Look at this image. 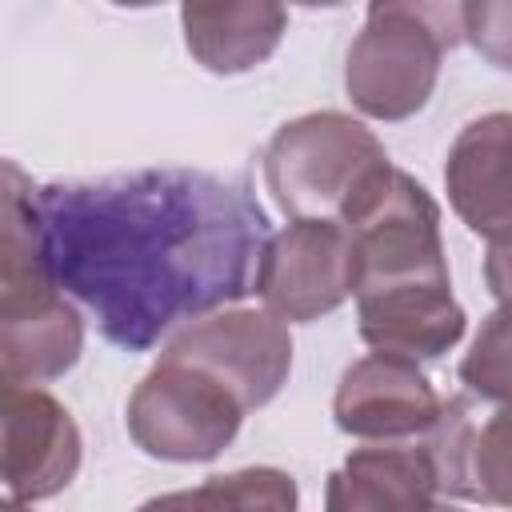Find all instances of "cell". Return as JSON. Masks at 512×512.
I'll use <instances>...</instances> for the list:
<instances>
[{
  "label": "cell",
  "instance_id": "cell-4",
  "mask_svg": "<svg viewBox=\"0 0 512 512\" xmlns=\"http://www.w3.org/2000/svg\"><path fill=\"white\" fill-rule=\"evenodd\" d=\"M244 412L240 396L208 368L160 352L128 396V436L152 460L204 464L236 440Z\"/></svg>",
  "mask_w": 512,
  "mask_h": 512
},
{
  "label": "cell",
  "instance_id": "cell-5",
  "mask_svg": "<svg viewBox=\"0 0 512 512\" xmlns=\"http://www.w3.org/2000/svg\"><path fill=\"white\" fill-rule=\"evenodd\" d=\"M356 284L352 244L340 220L300 216L268 236L256 260L252 292L276 320L308 324L336 312Z\"/></svg>",
  "mask_w": 512,
  "mask_h": 512
},
{
  "label": "cell",
  "instance_id": "cell-19",
  "mask_svg": "<svg viewBox=\"0 0 512 512\" xmlns=\"http://www.w3.org/2000/svg\"><path fill=\"white\" fill-rule=\"evenodd\" d=\"M372 12L412 16L416 24H424L440 40L444 52L464 40V0H368V16Z\"/></svg>",
  "mask_w": 512,
  "mask_h": 512
},
{
  "label": "cell",
  "instance_id": "cell-12",
  "mask_svg": "<svg viewBox=\"0 0 512 512\" xmlns=\"http://www.w3.org/2000/svg\"><path fill=\"white\" fill-rule=\"evenodd\" d=\"M184 44L196 64L216 76H240L264 64L284 32V0H180Z\"/></svg>",
  "mask_w": 512,
  "mask_h": 512
},
{
  "label": "cell",
  "instance_id": "cell-23",
  "mask_svg": "<svg viewBox=\"0 0 512 512\" xmlns=\"http://www.w3.org/2000/svg\"><path fill=\"white\" fill-rule=\"evenodd\" d=\"M4 384H8V372H4V368H0V388H4Z\"/></svg>",
  "mask_w": 512,
  "mask_h": 512
},
{
  "label": "cell",
  "instance_id": "cell-16",
  "mask_svg": "<svg viewBox=\"0 0 512 512\" xmlns=\"http://www.w3.org/2000/svg\"><path fill=\"white\" fill-rule=\"evenodd\" d=\"M84 352V320L80 312L56 296L36 312L0 320V368L8 380L44 384L64 376Z\"/></svg>",
  "mask_w": 512,
  "mask_h": 512
},
{
  "label": "cell",
  "instance_id": "cell-11",
  "mask_svg": "<svg viewBox=\"0 0 512 512\" xmlns=\"http://www.w3.org/2000/svg\"><path fill=\"white\" fill-rule=\"evenodd\" d=\"M356 320L364 344L408 360H436L464 336V308L452 296V280H416L388 288H360Z\"/></svg>",
  "mask_w": 512,
  "mask_h": 512
},
{
  "label": "cell",
  "instance_id": "cell-22",
  "mask_svg": "<svg viewBox=\"0 0 512 512\" xmlns=\"http://www.w3.org/2000/svg\"><path fill=\"white\" fill-rule=\"evenodd\" d=\"M120 8H152V4H164V0H112Z\"/></svg>",
  "mask_w": 512,
  "mask_h": 512
},
{
  "label": "cell",
  "instance_id": "cell-10",
  "mask_svg": "<svg viewBox=\"0 0 512 512\" xmlns=\"http://www.w3.org/2000/svg\"><path fill=\"white\" fill-rule=\"evenodd\" d=\"M424 436H428L424 452L432 460L440 496L508 504L512 460H508V408L504 404L488 420H480L468 396L440 400V412Z\"/></svg>",
  "mask_w": 512,
  "mask_h": 512
},
{
  "label": "cell",
  "instance_id": "cell-9",
  "mask_svg": "<svg viewBox=\"0 0 512 512\" xmlns=\"http://www.w3.org/2000/svg\"><path fill=\"white\" fill-rule=\"evenodd\" d=\"M440 412V396L432 380L416 368V360L396 352H372L356 360L336 388L332 416L336 428L364 440H408L424 436Z\"/></svg>",
  "mask_w": 512,
  "mask_h": 512
},
{
  "label": "cell",
  "instance_id": "cell-6",
  "mask_svg": "<svg viewBox=\"0 0 512 512\" xmlns=\"http://www.w3.org/2000/svg\"><path fill=\"white\" fill-rule=\"evenodd\" d=\"M440 40L400 12H372L344 60L348 100L372 120L416 116L440 76Z\"/></svg>",
  "mask_w": 512,
  "mask_h": 512
},
{
  "label": "cell",
  "instance_id": "cell-7",
  "mask_svg": "<svg viewBox=\"0 0 512 512\" xmlns=\"http://www.w3.org/2000/svg\"><path fill=\"white\" fill-rule=\"evenodd\" d=\"M164 356H180L208 368L252 412L264 408L288 384L292 336L288 324L276 320L268 308H224L180 324V332L164 344Z\"/></svg>",
  "mask_w": 512,
  "mask_h": 512
},
{
  "label": "cell",
  "instance_id": "cell-21",
  "mask_svg": "<svg viewBox=\"0 0 512 512\" xmlns=\"http://www.w3.org/2000/svg\"><path fill=\"white\" fill-rule=\"evenodd\" d=\"M288 4H300V8H340L348 0H288Z\"/></svg>",
  "mask_w": 512,
  "mask_h": 512
},
{
  "label": "cell",
  "instance_id": "cell-8",
  "mask_svg": "<svg viewBox=\"0 0 512 512\" xmlns=\"http://www.w3.org/2000/svg\"><path fill=\"white\" fill-rule=\"evenodd\" d=\"M80 428L44 388L8 380L0 388V484L12 504L64 492L80 472Z\"/></svg>",
  "mask_w": 512,
  "mask_h": 512
},
{
  "label": "cell",
  "instance_id": "cell-15",
  "mask_svg": "<svg viewBox=\"0 0 512 512\" xmlns=\"http://www.w3.org/2000/svg\"><path fill=\"white\" fill-rule=\"evenodd\" d=\"M440 500L436 472L424 444H368L356 448L332 476L324 504L332 512L432 508Z\"/></svg>",
  "mask_w": 512,
  "mask_h": 512
},
{
  "label": "cell",
  "instance_id": "cell-17",
  "mask_svg": "<svg viewBox=\"0 0 512 512\" xmlns=\"http://www.w3.org/2000/svg\"><path fill=\"white\" fill-rule=\"evenodd\" d=\"M152 504H192V508H296V484L280 468H240L228 476H208L196 492H172Z\"/></svg>",
  "mask_w": 512,
  "mask_h": 512
},
{
  "label": "cell",
  "instance_id": "cell-2",
  "mask_svg": "<svg viewBox=\"0 0 512 512\" xmlns=\"http://www.w3.org/2000/svg\"><path fill=\"white\" fill-rule=\"evenodd\" d=\"M336 220L344 224L352 244V292L416 280H452L440 240V208L428 188L392 160H384L356 184Z\"/></svg>",
  "mask_w": 512,
  "mask_h": 512
},
{
  "label": "cell",
  "instance_id": "cell-13",
  "mask_svg": "<svg viewBox=\"0 0 512 512\" xmlns=\"http://www.w3.org/2000/svg\"><path fill=\"white\" fill-rule=\"evenodd\" d=\"M508 112H488L460 128L448 148L444 184L456 216L484 240L508 244Z\"/></svg>",
  "mask_w": 512,
  "mask_h": 512
},
{
  "label": "cell",
  "instance_id": "cell-20",
  "mask_svg": "<svg viewBox=\"0 0 512 512\" xmlns=\"http://www.w3.org/2000/svg\"><path fill=\"white\" fill-rule=\"evenodd\" d=\"M464 36L496 68H508V0H464Z\"/></svg>",
  "mask_w": 512,
  "mask_h": 512
},
{
  "label": "cell",
  "instance_id": "cell-1",
  "mask_svg": "<svg viewBox=\"0 0 512 512\" xmlns=\"http://www.w3.org/2000/svg\"><path fill=\"white\" fill-rule=\"evenodd\" d=\"M36 220L56 288L124 352L248 296L268 240L248 184L204 168L56 180L36 188Z\"/></svg>",
  "mask_w": 512,
  "mask_h": 512
},
{
  "label": "cell",
  "instance_id": "cell-3",
  "mask_svg": "<svg viewBox=\"0 0 512 512\" xmlns=\"http://www.w3.org/2000/svg\"><path fill=\"white\" fill-rule=\"evenodd\" d=\"M384 160V144L360 120L344 112H304L264 144V184L284 216L336 220L356 184Z\"/></svg>",
  "mask_w": 512,
  "mask_h": 512
},
{
  "label": "cell",
  "instance_id": "cell-18",
  "mask_svg": "<svg viewBox=\"0 0 512 512\" xmlns=\"http://www.w3.org/2000/svg\"><path fill=\"white\" fill-rule=\"evenodd\" d=\"M460 380L480 400L504 404V396H508V324H504V308H496L488 316V324L480 328V336L472 340V352L460 364Z\"/></svg>",
  "mask_w": 512,
  "mask_h": 512
},
{
  "label": "cell",
  "instance_id": "cell-14",
  "mask_svg": "<svg viewBox=\"0 0 512 512\" xmlns=\"http://www.w3.org/2000/svg\"><path fill=\"white\" fill-rule=\"evenodd\" d=\"M56 296L36 220V184L16 160L0 156V320L36 312Z\"/></svg>",
  "mask_w": 512,
  "mask_h": 512
}]
</instances>
